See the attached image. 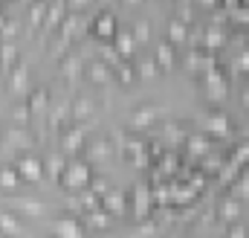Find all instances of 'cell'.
<instances>
[{
  "label": "cell",
  "mask_w": 249,
  "mask_h": 238,
  "mask_svg": "<svg viewBox=\"0 0 249 238\" xmlns=\"http://www.w3.org/2000/svg\"><path fill=\"white\" fill-rule=\"evenodd\" d=\"M64 183H67V186H72V189H84V186L90 183V169H87L84 163L70 166V169L64 172Z\"/></svg>",
  "instance_id": "8992f818"
},
{
  "label": "cell",
  "mask_w": 249,
  "mask_h": 238,
  "mask_svg": "<svg viewBox=\"0 0 249 238\" xmlns=\"http://www.w3.org/2000/svg\"><path fill=\"white\" fill-rule=\"evenodd\" d=\"M203 87H206V96H209L212 102H223L226 93H229V81H226V76H223L220 70H214V67L203 73Z\"/></svg>",
  "instance_id": "6da1fadb"
},
{
  "label": "cell",
  "mask_w": 249,
  "mask_h": 238,
  "mask_svg": "<svg viewBox=\"0 0 249 238\" xmlns=\"http://www.w3.org/2000/svg\"><path fill=\"white\" fill-rule=\"evenodd\" d=\"M168 44L171 47L188 44V23H183V20H171L168 23Z\"/></svg>",
  "instance_id": "9c48e42d"
},
{
  "label": "cell",
  "mask_w": 249,
  "mask_h": 238,
  "mask_svg": "<svg viewBox=\"0 0 249 238\" xmlns=\"http://www.w3.org/2000/svg\"><path fill=\"white\" fill-rule=\"evenodd\" d=\"M58 236L61 238H81V227L75 224V221H58Z\"/></svg>",
  "instance_id": "e0dca14e"
},
{
  "label": "cell",
  "mask_w": 249,
  "mask_h": 238,
  "mask_svg": "<svg viewBox=\"0 0 249 238\" xmlns=\"http://www.w3.org/2000/svg\"><path fill=\"white\" fill-rule=\"evenodd\" d=\"M142 79H154L157 73H160V67H157V61L154 59H145V61H139V67H133Z\"/></svg>",
  "instance_id": "ac0fdd59"
},
{
  "label": "cell",
  "mask_w": 249,
  "mask_h": 238,
  "mask_svg": "<svg viewBox=\"0 0 249 238\" xmlns=\"http://www.w3.org/2000/svg\"><path fill=\"white\" fill-rule=\"evenodd\" d=\"M232 189H235V192H232V198H238V200L249 198V172L241 180H235V183H232Z\"/></svg>",
  "instance_id": "d6986e66"
},
{
  "label": "cell",
  "mask_w": 249,
  "mask_h": 238,
  "mask_svg": "<svg viewBox=\"0 0 249 238\" xmlns=\"http://www.w3.org/2000/svg\"><path fill=\"white\" fill-rule=\"evenodd\" d=\"M90 186H93V195H105L107 192V183L105 180H90Z\"/></svg>",
  "instance_id": "4316f807"
},
{
  "label": "cell",
  "mask_w": 249,
  "mask_h": 238,
  "mask_svg": "<svg viewBox=\"0 0 249 238\" xmlns=\"http://www.w3.org/2000/svg\"><path fill=\"white\" fill-rule=\"evenodd\" d=\"M64 70H67L70 76H75V73L81 70V61H78V59H70V61H67V64H64Z\"/></svg>",
  "instance_id": "484cf974"
},
{
  "label": "cell",
  "mask_w": 249,
  "mask_h": 238,
  "mask_svg": "<svg viewBox=\"0 0 249 238\" xmlns=\"http://www.w3.org/2000/svg\"><path fill=\"white\" fill-rule=\"evenodd\" d=\"M206 50H223V44H226V35H223V29L220 26H212L209 32H206Z\"/></svg>",
  "instance_id": "4fadbf2b"
},
{
  "label": "cell",
  "mask_w": 249,
  "mask_h": 238,
  "mask_svg": "<svg viewBox=\"0 0 249 238\" xmlns=\"http://www.w3.org/2000/svg\"><path fill=\"white\" fill-rule=\"evenodd\" d=\"M93 29H96L99 38H116V32H119V20H116L113 12H102V15L96 18Z\"/></svg>",
  "instance_id": "5b68a950"
},
{
  "label": "cell",
  "mask_w": 249,
  "mask_h": 238,
  "mask_svg": "<svg viewBox=\"0 0 249 238\" xmlns=\"http://www.w3.org/2000/svg\"><path fill=\"white\" fill-rule=\"evenodd\" d=\"M151 209H154L151 189L133 186V192H130V212L136 215V221H148V218H151Z\"/></svg>",
  "instance_id": "7a4b0ae2"
},
{
  "label": "cell",
  "mask_w": 249,
  "mask_h": 238,
  "mask_svg": "<svg viewBox=\"0 0 249 238\" xmlns=\"http://www.w3.org/2000/svg\"><path fill=\"white\" fill-rule=\"evenodd\" d=\"M220 218L226 224H238V218H241V200L238 198H226L220 203Z\"/></svg>",
  "instance_id": "8fae6325"
},
{
  "label": "cell",
  "mask_w": 249,
  "mask_h": 238,
  "mask_svg": "<svg viewBox=\"0 0 249 238\" xmlns=\"http://www.w3.org/2000/svg\"><path fill=\"white\" fill-rule=\"evenodd\" d=\"M235 70L238 73H249V50H241V56L235 59Z\"/></svg>",
  "instance_id": "7402d4cb"
},
{
  "label": "cell",
  "mask_w": 249,
  "mask_h": 238,
  "mask_svg": "<svg viewBox=\"0 0 249 238\" xmlns=\"http://www.w3.org/2000/svg\"><path fill=\"white\" fill-rule=\"evenodd\" d=\"M162 117V108H139V111H133L130 114V128L133 131H148V128H154L157 125V119Z\"/></svg>",
  "instance_id": "3957f363"
},
{
  "label": "cell",
  "mask_w": 249,
  "mask_h": 238,
  "mask_svg": "<svg viewBox=\"0 0 249 238\" xmlns=\"http://www.w3.org/2000/svg\"><path fill=\"white\" fill-rule=\"evenodd\" d=\"M244 108H249V87L244 90Z\"/></svg>",
  "instance_id": "4dcf8cb0"
},
{
  "label": "cell",
  "mask_w": 249,
  "mask_h": 238,
  "mask_svg": "<svg viewBox=\"0 0 249 238\" xmlns=\"http://www.w3.org/2000/svg\"><path fill=\"white\" fill-rule=\"evenodd\" d=\"M67 148H72V151H75V148H81V131H78V128L67 134Z\"/></svg>",
  "instance_id": "603a6c76"
},
{
  "label": "cell",
  "mask_w": 249,
  "mask_h": 238,
  "mask_svg": "<svg viewBox=\"0 0 249 238\" xmlns=\"http://www.w3.org/2000/svg\"><path fill=\"white\" fill-rule=\"evenodd\" d=\"M235 23H249V6H244V9L238 6L235 9Z\"/></svg>",
  "instance_id": "d4e9b609"
},
{
  "label": "cell",
  "mask_w": 249,
  "mask_h": 238,
  "mask_svg": "<svg viewBox=\"0 0 249 238\" xmlns=\"http://www.w3.org/2000/svg\"><path fill=\"white\" fill-rule=\"evenodd\" d=\"M188 151H191L194 157H206V154L212 151L209 137H206V134H194V137H188Z\"/></svg>",
  "instance_id": "7c38bea8"
},
{
  "label": "cell",
  "mask_w": 249,
  "mask_h": 238,
  "mask_svg": "<svg viewBox=\"0 0 249 238\" xmlns=\"http://www.w3.org/2000/svg\"><path fill=\"white\" fill-rule=\"evenodd\" d=\"M102 212H107V215H122V212H127V198H124L122 192H116V189H107L102 195Z\"/></svg>",
  "instance_id": "277c9868"
},
{
  "label": "cell",
  "mask_w": 249,
  "mask_h": 238,
  "mask_svg": "<svg viewBox=\"0 0 249 238\" xmlns=\"http://www.w3.org/2000/svg\"><path fill=\"white\" fill-rule=\"evenodd\" d=\"M90 114H93V105H90L87 99H78V102H75V114H72V117H75V119H87Z\"/></svg>",
  "instance_id": "44dd1931"
},
{
  "label": "cell",
  "mask_w": 249,
  "mask_h": 238,
  "mask_svg": "<svg viewBox=\"0 0 249 238\" xmlns=\"http://www.w3.org/2000/svg\"><path fill=\"white\" fill-rule=\"evenodd\" d=\"M116 79H119L122 84H130V81L136 79V70H133L130 61H119V64H116Z\"/></svg>",
  "instance_id": "9a60e30c"
},
{
  "label": "cell",
  "mask_w": 249,
  "mask_h": 238,
  "mask_svg": "<svg viewBox=\"0 0 249 238\" xmlns=\"http://www.w3.org/2000/svg\"><path fill=\"white\" fill-rule=\"evenodd\" d=\"M116 53H119V59L127 61L133 53H136V41H133V35L130 32H116Z\"/></svg>",
  "instance_id": "30bf717a"
},
{
  "label": "cell",
  "mask_w": 249,
  "mask_h": 238,
  "mask_svg": "<svg viewBox=\"0 0 249 238\" xmlns=\"http://www.w3.org/2000/svg\"><path fill=\"white\" fill-rule=\"evenodd\" d=\"M20 166H23V169H20V172H23V178H29V180L41 178V166H38L35 160H26V163H20Z\"/></svg>",
  "instance_id": "ffe728a7"
},
{
  "label": "cell",
  "mask_w": 249,
  "mask_h": 238,
  "mask_svg": "<svg viewBox=\"0 0 249 238\" xmlns=\"http://www.w3.org/2000/svg\"><path fill=\"white\" fill-rule=\"evenodd\" d=\"M90 0H72V9H81V6H87Z\"/></svg>",
  "instance_id": "f546056e"
},
{
  "label": "cell",
  "mask_w": 249,
  "mask_h": 238,
  "mask_svg": "<svg viewBox=\"0 0 249 238\" xmlns=\"http://www.w3.org/2000/svg\"><path fill=\"white\" fill-rule=\"evenodd\" d=\"M200 6H203V9H214V6H217V0H200Z\"/></svg>",
  "instance_id": "f1b7e54d"
},
{
  "label": "cell",
  "mask_w": 249,
  "mask_h": 238,
  "mask_svg": "<svg viewBox=\"0 0 249 238\" xmlns=\"http://www.w3.org/2000/svg\"><path fill=\"white\" fill-rule=\"evenodd\" d=\"M229 238H247V227L244 224H229Z\"/></svg>",
  "instance_id": "cb8c5ba5"
},
{
  "label": "cell",
  "mask_w": 249,
  "mask_h": 238,
  "mask_svg": "<svg viewBox=\"0 0 249 238\" xmlns=\"http://www.w3.org/2000/svg\"><path fill=\"white\" fill-rule=\"evenodd\" d=\"M154 230H157V227H154V224H148V221H145V224H142V227H139V230H136V236H139V238H148V236H151V233H154Z\"/></svg>",
  "instance_id": "83f0119b"
},
{
  "label": "cell",
  "mask_w": 249,
  "mask_h": 238,
  "mask_svg": "<svg viewBox=\"0 0 249 238\" xmlns=\"http://www.w3.org/2000/svg\"><path fill=\"white\" fill-rule=\"evenodd\" d=\"M130 35H133L136 47H139V44H148V41H151V23H148V20H136Z\"/></svg>",
  "instance_id": "5bb4252c"
},
{
  "label": "cell",
  "mask_w": 249,
  "mask_h": 238,
  "mask_svg": "<svg viewBox=\"0 0 249 238\" xmlns=\"http://www.w3.org/2000/svg\"><path fill=\"white\" fill-rule=\"evenodd\" d=\"M206 128H209V134L212 137H229V131H232V125H229V117L226 114H220V111H214V114H209L206 117Z\"/></svg>",
  "instance_id": "52a82bcc"
},
{
  "label": "cell",
  "mask_w": 249,
  "mask_h": 238,
  "mask_svg": "<svg viewBox=\"0 0 249 238\" xmlns=\"http://www.w3.org/2000/svg\"><path fill=\"white\" fill-rule=\"evenodd\" d=\"M124 3H136V0H124Z\"/></svg>",
  "instance_id": "1f68e13d"
},
{
  "label": "cell",
  "mask_w": 249,
  "mask_h": 238,
  "mask_svg": "<svg viewBox=\"0 0 249 238\" xmlns=\"http://www.w3.org/2000/svg\"><path fill=\"white\" fill-rule=\"evenodd\" d=\"M177 50L171 47V44H160L157 47V53H154V61H157V67L160 70H165V73H171L174 67H177V56H174Z\"/></svg>",
  "instance_id": "ba28073f"
},
{
  "label": "cell",
  "mask_w": 249,
  "mask_h": 238,
  "mask_svg": "<svg viewBox=\"0 0 249 238\" xmlns=\"http://www.w3.org/2000/svg\"><path fill=\"white\" fill-rule=\"evenodd\" d=\"M90 79H93L96 84L110 81V67H107V64H102V61H99V64H93V67H90Z\"/></svg>",
  "instance_id": "2e32d148"
}]
</instances>
